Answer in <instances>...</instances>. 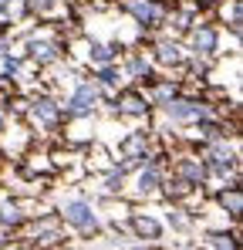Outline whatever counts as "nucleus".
<instances>
[{"label":"nucleus","instance_id":"2eb2a0df","mask_svg":"<svg viewBox=\"0 0 243 250\" xmlns=\"http://www.w3.org/2000/svg\"><path fill=\"white\" fill-rule=\"evenodd\" d=\"M128 68H132V75H139V71H145V61H132Z\"/></svg>","mask_w":243,"mask_h":250},{"label":"nucleus","instance_id":"dca6fc26","mask_svg":"<svg viewBox=\"0 0 243 250\" xmlns=\"http://www.w3.org/2000/svg\"><path fill=\"white\" fill-rule=\"evenodd\" d=\"M119 186H122V172H119V176H112V179H108V189H119Z\"/></svg>","mask_w":243,"mask_h":250},{"label":"nucleus","instance_id":"9b49d317","mask_svg":"<svg viewBox=\"0 0 243 250\" xmlns=\"http://www.w3.org/2000/svg\"><path fill=\"white\" fill-rule=\"evenodd\" d=\"M125 112L139 115V112H142V102H139V98H128V102H125Z\"/></svg>","mask_w":243,"mask_h":250},{"label":"nucleus","instance_id":"7ed1b4c3","mask_svg":"<svg viewBox=\"0 0 243 250\" xmlns=\"http://www.w3.org/2000/svg\"><path fill=\"white\" fill-rule=\"evenodd\" d=\"M202 112V105H193V102H176V105H169V115L172 119H200Z\"/></svg>","mask_w":243,"mask_h":250},{"label":"nucleus","instance_id":"f03ea898","mask_svg":"<svg viewBox=\"0 0 243 250\" xmlns=\"http://www.w3.org/2000/svg\"><path fill=\"white\" fill-rule=\"evenodd\" d=\"M95 98H98L95 88H91V84H81L78 91H75V98H71V112H75V115H84V112L95 105Z\"/></svg>","mask_w":243,"mask_h":250},{"label":"nucleus","instance_id":"20e7f679","mask_svg":"<svg viewBox=\"0 0 243 250\" xmlns=\"http://www.w3.org/2000/svg\"><path fill=\"white\" fill-rule=\"evenodd\" d=\"M132 14L139 21H156V7H149V3H132Z\"/></svg>","mask_w":243,"mask_h":250},{"label":"nucleus","instance_id":"1a4fd4ad","mask_svg":"<svg viewBox=\"0 0 243 250\" xmlns=\"http://www.w3.org/2000/svg\"><path fill=\"white\" fill-rule=\"evenodd\" d=\"M159 54H162V61H172V58H176V44H162Z\"/></svg>","mask_w":243,"mask_h":250},{"label":"nucleus","instance_id":"ddd939ff","mask_svg":"<svg viewBox=\"0 0 243 250\" xmlns=\"http://www.w3.org/2000/svg\"><path fill=\"white\" fill-rule=\"evenodd\" d=\"M91 54H95V61H108V58H112V51H108V47H95Z\"/></svg>","mask_w":243,"mask_h":250},{"label":"nucleus","instance_id":"6ab92c4d","mask_svg":"<svg viewBox=\"0 0 243 250\" xmlns=\"http://www.w3.org/2000/svg\"><path fill=\"white\" fill-rule=\"evenodd\" d=\"M0 125H3V115H0Z\"/></svg>","mask_w":243,"mask_h":250},{"label":"nucleus","instance_id":"6e6552de","mask_svg":"<svg viewBox=\"0 0 243 250\" xmlns=\"http://www.w3.org/2000/svg\"><path fill=\"white\" fill-rule=\"evenodd\" d=\"M135 227H139V233H149V237H156V233H159V227H156L152 220H139Z\"/></svg>","mask_w":243,"mask_h":250},{"label":"nucleus","instance_id":"0eeeda50","mask_svg":"<svg viewBox=\"0 0 243 250\" xmlns=\"http://www.w3.org/2000/svg\"><path fill=\"white\" fill-rule=\"evenodd\" d=\"M156 179H159V176H156V169L142 172V183H139V189H142V193H145V189H152V186H156Z\"/></svg>","mask_w":243,"mask_h":250},{"label":"nucleus","instance_id":"a211bd4d","mask_svg":"<svg viewBox=\"0 0 243 250\" xmlns=\"http://www.w3.org/2000/svg\"><path fill=\"white\" fill-rule=\"evenodd\" d=\"M40 3H51V0H40Z\"/></svg>","mask_w":243,"mask_h":250},{"label":"nucleus","instance_id":"39448f33","mask_svg":"<svg viewBox=\"0 0 243 250\" xmlns=\"http://www.w3.org/2000/svg\"><path fill=\"white\" fill-rule=\"evenodd\" d=\"M34 115L44 119V122H51V119H54V105H51V102H38V105H34Z\"/></svg>","mask_w":243,"mask_h":250},{"label":"nucleus","instance_id":"4468645a","mask_svg":"<svg viewBox=\"0 0 243 250\" xmlns=\"http://www.w3.org/2000/svg\"><path fill=\"white\" fill-rule=\"evenodd\" d=\"M34 54H38L40 61H51V47H47V44H40V47H34Z\"/></svg>","mask_w":243,"mask_h":250},{"label":"nucleus","instance_id":"9d476101","mask_svg":"<svg viewBox=\"0 0 243 250\" xmlns=\"http://www.w3.org/2000/svg\"><path fill=\"white\" fill-rule=\"evenodd\" d=\"M182 176H189V179H200L202 172H200V166H193V163H186V166H182Z\"/></svg>","mask_w":243,"mask_h":250},{"label":"nucleus","instance_id":"f257e3e1","mask_svg":"<svg viewBox=\"0 0 243 250\" xmlns=\"http://www.w3.org/2000/svg\"><path fill=\"white\" fill-rule=\"evenodd\" d=\"M64 220L75 223V227H81V230H91V227H95V213L84 207V203H68V207H64Z\"/></svg>","mask_w":243,"mask_h":250},{"label":"nucleus","instance_id":"423d86ee","mask_svg":"<svg viewBox=\"0 0 243 250\" xmlns=\"http://www.w3.org/2000/svg\"><path fill=\"white\" fill-rule=\"evenodd\" d=\"M216 44V38L209 34V31H202V34H196V51H209Z\"/></svg>","mask_w":243,"mask_h":250},{"label":"nucleus","instance_id":"f8f14e48","mask_svg":"<svg viewBox=\"0 0 243 250\" xmlns=\"http://www.w3.org/2000/svg\"><path fill=\"white\" fill-rule=\"evenodd\" d=\"M223 203H226V207L237 213V209H240V196H237V193H230V196H223Z\"/></svg>","mask_w":243,"mask_h":250},{"label":"nucleus","instance_id":"f3484780","mask_svg":"<svg viewBox=\"0 0 243 250\" xmlns=\"http://www.w3.org/2000/svg\"><path fill=\"white\" fill-rule=\"evenodd\" d=\"M213 247H216V250H230V240H216Z\"/></svg>","mask_w":243,"mask_h":250}]
</instances>
